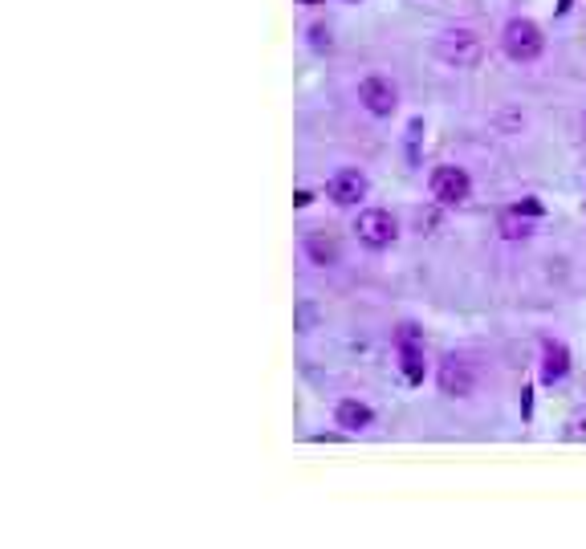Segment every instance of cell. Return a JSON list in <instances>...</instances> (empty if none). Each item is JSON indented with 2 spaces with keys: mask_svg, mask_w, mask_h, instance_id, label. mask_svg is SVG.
Listing matches in <instances>:
<instances>
[{
  "mask_svg": "<svg viewBox=\"0 0 586 549\" xmlns=\"http://www.w3.org/2000/svg\"><path fill=\"white\" fill-rule=\"evenodd\" d=\"M355 236H359V244H367V249L383 253V249H391V244H395L399 224H395V216L387 208H367L355 220Z\"/></svg>",
  "mask_w": 586,
  "mask_h": 549,
  "instance_id": "obj_4",
  "label": "cell"
},
{
  "mask_svg": "<svg viewBox=\"0 0 586 549\" xmlns=\"http://www.w3.org/2000/svg\"><path fill=\"white\" fill-rule=\"evenodd\" d=\"M302 5H306V9H322V5H326V0H302Z\"/></svg>",
  "mask_w": 586,
  "mask_h": 549,
  "instance_id": "obj_17",
  "label": "cell"
},
{
  "mask_svg": "<svg viewBox=\"0 0 586 549\" xmlns=\"http://www.w3.org/2000/svg\"><path fill=\"white\" fill-rule=\"evenodd\" d=\"M306 257H310L314 265L330 269V265L342 261V244H338L330 232H306Z\"/></svg>",
  "mask_w": 586,
  "mask_h": 549,
  "instance_id": "obj_10",
  "label": "cell"
},
{
  "mask_svg": "<svg viewBox=\"0 0 586 549\" xmlns=\"http://www.w3.org/2000/svg\"><path fill=\"white\" fill-rule=\"evenodd\" d=\"M399 358H403V375L412 387L424 383V346H399Z\"/></svg>",
  "mask_w": 586,
  "mask_h": 549,
  "instance_id": "obj_11",
  "label": "cell"
},
{
  "mask_svg": "<svg viewBox=\"0 0 586 549\" xmlns=\"http://www.w3.org/2000/svg\"><path fill=\"white\" fill-rule=\"evenodd\" d=\"M566 375H570V350H566V342H558V338L542 342V383L554 387Z\"/></svg>",
  "mask_w": 586,
  "mask_h": 549,
  "instance_id": "obj_8",
  "label": "cell"
},
{
  "mask_svg": "<svg viewBox=\"0 0 586 549\" xmlns=\"http://www.w3.org/2000/svg\"><path fill=\"white\" fill-rule=\"evenodd\" d=\"M367 192H371V183H367V175H363L359 167H338V171L326 179V196H330V204H338V208H355L359 200H367Z\"/></svg>",
  "mask_w": 586,
  "mask_h": 549,
  "instance_id": "obj_5",
  "label": "cell"
},
{
  "mask_svg": "<svg viewBox=\"0 0 586 549\" xmlns=\"http://www.w3.org/2000/svg\"><path fill=\"white\" fill-rule=\"evenodd\" d=\"M582 139H586V114H582Z\"/></svg>",
  "mask_w": 586,
  "mask_h": 549,
  "instance_id": "obj_18",
  "label": "cell"
},
{
  "mask_svg": "<svg viewBox=\"0 0 586 549\" xmlns=\"http://www.w3.org/2000/svg\"><path fill=\"white\" fill-rule=\"evenodd\" d=\"M505 236H513V240H517V236H530V224L521 220L517 208H513V216H505Z\"/></svg>",
  "mask_w": 586,
  "mask_h": 549,
  "instance_id": "obj_13",
  "label": "cell"
},
{
  "mask_svg": "<svg viewBox=\"0 0 586 549\" xmlns=\"http://www.w3.org/2000/svg\"><path fill=\"white\" fill-rule=\"evenodd\" d=\"M346 5H363V0H346Z\"/></svg>",
  "mask_w": 586,
  "mask_h": 549,
  "instance_id": "obj_19",
  "label": "cell"
},
{
  "mask_svg": "<svg viewBox=\"0 0 586 549\" xmlns=\"http://www.w3.org/2000/svg\"><path fill=\"white\" fill-rule=\"evenodd\" d=\"M440 391L448 399H468L477 391V371H473V362H464V358H444L440 362Z\"/></svg>",
  "mask_w": 586,
  "mask_h": 549,
  "instance_id": "obj_7",
  "label": "cell"
},
{
  "mask_svg": "<svg viewBox=\"0 0 586 549\" xmlns=\"http://www.w3.org/2000/svg\"><path fill=\"white\" fill-rule=\"evenodd\" d=\"M562 440H566V444L586 440V411H574V415L566 419V427H562Z\"/></svg>",
  "mask_w": 586,
  "mask_h": 549,
  "instance_id": "obj_12",
  "label": "cell"
},
{
  "mask_svg": "<svg viewBox=\"0 0 586 549\" xmlns=\"http://www.w3.org/2000/svg\"><path fill=\"white\" fill-rule=\"evenodd\" d=\"M501 49H505L509 61H517V66H534V61L546 53V33L530 17H513L501 29Z\"/></svg>",
  "mask_w": 586,
  "mask_h": 549,
  "instance_id": "obj_1",
  "label": "cell"
},
{
  "mask_svg": "<svg viewBox=\"0 0 586 549\" xmlns=\"http://www.w3.org/2000/svg\"><path fill=\"white\" fill-rule=\"evenodd\" d=\"M359 102H363L367 114H375V118H391V114L399 110V90H395L391 78L371 74V78L359 82Z\"/></svg>",
  "mask_w": 586,
  "mask_h": 549,
  "instance_id": "obj_6",
  "label": "cell"
},
{
  "mask_svg": "<svg viewBox=\"0 0 586 549\" xmlns=\"http://www.w3.org/2000/svg\"><path fill=\"white\" fill-rule=\"evenodd\" d=\"M334 423L342 427V432H367V427L375 423V411L367 403H359V399H342L334 407Z\"/></svg>",
  "mask_w": 586,
  "mask_h": 549,
  "instance_id": "obj_9",
  "label": "cell"
},
{
  "mask_svg": "<svg viewBox=\"0 0 586 549\" xmlns=\"http://www.w3.org/2000/svg\"><path fill=\"white\" fill-rule=\"evenodd\" d=\"M428 192H432V200H436V204H444V208H460L468 196H473V179H468V171H464V167L444 163V167H436V171H432V179H428Z\"/></svg>",
  "mask_w": 586,
  "mask_h": 549,
  "instance_id": "obj_3",
  "label": "cell"
},
{
  "mask_svg": "<svg viewBox=\"0 0 586 549\" xmlns=\"http://www.w3.org/2000/svg\"><path fill=\"white\" fill-rule=\"evenodd\" d=\"M436 57L452 70H473L485 57V41L473 29H444L436 37Z\"/></svg>",
  "mask_w": 586,
  "mask_h": 549,
  "instance_id": "obj_2",
  "label": "cell"
},
{
  "mask_svg": "<svg viewBox=\"0 0 586 549\" xmlns=\"http://www.w3.org/2000/svg\"><path fill=\"white\" fill-rule=\"evenodd\" d=\"M310 45H314V49H330V45H334L330 25H314V29H310Z\"/></svg>",
  "mask_w": 586,
  "mask_h": 549,
  "instance_id": "obj_14",
  "label": "cell"
},
{
  "mask_svg": "<svg viewBox=\"0 0 586 549\" xmlns=\"http://www.w3.org/2000/svg\"><path fill=\"white\" fill-rule=\"evenodd\" d=\"M517 212H525V216H542V204H538V200H525V204H517Z\"/></svg>",
  "mask_w": 586,
  "mask_h": 549,
  "instance_id": "obj_16",
  "label": "cell"
},
{
  "mask_svg": "<svg viewBox=\"0 0 586 549\" xmlns=\"http://www.w3.org/2000/svg\"><path fill=\"white\" fill-rule=\"evenodd\" d=\"M399 346H424L420 330L416 326H399Z\"/></svg>",
  "mask_w": 586,
  "mask_h": 549,
  "instance_id": "obj_15",
  "label": "cell"
}]
</instances>
